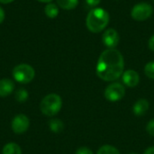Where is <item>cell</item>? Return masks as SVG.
Instances as JSON below:
<instances>
[{
    "label": "cell",
    "instance_id": "25",
    "mask_svg": "<svg viewBox=\"0 0 154 154\" xmlns=\"http://www.w3.org/2000/svg\"><path fill=\"white\" fill-rule=\"evenodd\" d=\"M13 1H14V0H0V3L1 4H10V3H12Z\"/></svg>",
    "mask_w": 154,
    "mask_h": 154
},
{
    "label": "cell",
    "instance_id": "6",
    "mask_svg": "<svg viewBox=\"0 0 154 154\" xmlns=\"http://www.w3.org/2000/svg\"><path fill=\"white\" fill-rule=\"evenodd\" d=\"M104 96L106 99L110 102H117L125 97V88L123 84L118 82H113L106 88Z\"/></svg>",
    "mask_w": 154,
    "mask_h": 154
},
{
    "label": "cell",
    "instance_id": "24",
    "mask_svg": "<svg viewBox=\"0 0 154 154\" xmlns=\"http://www.w3.org/2000/svg\"><path fill=\"white\" fill-rule=\"evenodd\" d=\"M143 154H154V146H151L149 148H147Z\"/></svg>",
    "mask_w": 154,
    "mask_h": 154
},
{
    "label": "cell",
    "instance_id": "18",
    "mask_svg": "<svg viewBox=\"0 0 154 154\" xmlns=\"http://www.w3.org/2000/svg\"><path fill=\"white\" fill-rule=\"evenodd\" d=\"M144 73H145V75L149 79L154 80V60L148 62L145 65V67H144Z\"/></svg>",
    "mask_w": 154,
    "mask_h": 154
},
{
    "label": "cell",
    "instance_id": "17",
    "mask_svg": "<svg viewBox=\"0 0 154 154\" xmlns=\"http://www.w3.org/2000/svg\"><path fill=\"white\" fill-rule=\"evenodd\" d=\"M15 99L18 102H24L28 98V92L24 88H20L15 92Z\"/></svg>",
    "mask_w": 154,
    "mask_h": 154
},
{
    "label": "cell",
    "instance_id": "13",
    "mask_svg": "<svg viewBox=\"0 0 154 154\" xmlns=\"http://www.w3.org/2000/svg\"><path fill=\"white\" fill-rule=\"evenodd\" d=\"M57 5L61 9L72 10L78 6L79 0H57Z\"/></svg>",
    "mask_w": 154,
    "mask_h": 154
},
{
    "label": "cell",
    "instance_id": "9",
    "mask_svg": "<svg viewBox=\"0 0 154 154\" xmlns=\"http://www.w3.org/2000/svg\"><path fill=\"white\" fill-rule=\"evenodd\" d=\"M123 82L129 88H134L140 83V75L134 69H127L122 75Z\"/></svg>",
    "mask_w": 154,
    "mask_h": 154
},
{
    "label": "cell",
    "instance_id": "14",
    "mask_svg": "<svg viewBox=\"0 0 154 154\" xmlns=\"http://www.w3.org/2000/svg\"><path fill=\"white\" fill-rule=\"evenodd\" d=\"M3 154H22V150L18 144L14 143H10L4 146Z\"/></svg>",
    "mask_w": 154,
    "mask_h": 154
},
{
    "label": "cell",
    "instance_id": "4",
    "mask_svg": "<svg viewBox=\"0 0 154 154\" xmlns=\"http://www.w3.org/2000/svg\"><path fill=\"white\" fill-rule=\"evenodd\" d=\"M35 76V71L33 68L28 64H19L15 66L13 69L14 79L22 84H26L31 82Z\"/></svg>",
    "mask_w": 154,
    "mask_h": 154
},
{
    "label": "cell",
    "instance_id": "3",
    "mask_svg": "<svg viewBox=\"0 0 154 154\" xmlns=\"http://www.w3.org/2000/svg\"><path fill=\"white\" fill-rule=\"evenodd\" d=\"M62 107V99L57 94H49L45 96L41 102V111L47 116H56Z\"/></svg>",
    "mask_w": 154,
    "mask_h": 154
},
{
    "label": "cell",
    "instance_id": "1",
    "mask_svg": "<svg viewBox=\"0 0 154 154\" xmlns=\"http://www.w3.org/2000/svg\"><path fill=\"white\" fill-rule=\"evenodd\" d=\"M124 69L125 60L122 53L116 49H107L98 58L96 73L100 79L113 82L123 75Z\"/></svg>",
    "mask_w": 154,
    "mask_h": 154
},
{
    "label": "cell",
    "instance_id": "23",
    "mask_svg": "<svg viewBox=\"0 0 154 154\" xmlns=\"http://www.w3.org/2000/svg\"><path fill=\"white\" fill-rule=\"evenodd\" d=\"M5 11L4 9L0 6V24L4 22L5 20Z\"/></svg>",
    "mask_w": 154,
    "mask_h": 154
},
{
    "label": "cell",
    "instance_id": "8",
    "mask_svg": "<svg viewBox=\"0 0 154 154\" xmlns=\"http://www.w3.org/2000/svg\"><path fill=\"white\" fill-rule=\"evenodd\" d=\"M30 125V120L25 115H18L12 121V130L17 134H21L25 133Z\"/></svg>",
    "mask_w": 154,
    "mask_h": 154
},
{
    "label": "cell",
    "instance_id": "26",
    "mask_svg": "<svg viewBox=\"0 0 154 154\" xmlns=\"http://www.w3.org/2000/svg\"><path fill=\"white\" fill-rule=\"evenodd\" d=\"M36 1H38V2H41V3H51V1H53V0H36Z\"/></svg>",
    "mask_w": 154,
    "mask_h": 154
},
{
    "label": "cell",
    "instance_id": "19",
    "mask_svg": "<svg viewBox=\"0 0 154 154\" xmlns=\"http://www.w3.org/2000/svg\"><path fill=\"white\" fill-rule=\"evenodd\" d=\"M146 131L151 136H154V118L152 119L151 121H149V123L147 124Z\"/></svg>",
    "mask_w": 154,
    "mask_h": 154
},
{
    "label": "cell",
    "instance_id": "12",
    "mask_svg": "<svg viewBox=\"0 0 154 154\" xmlns=\"http://www.w3.org/2000/svg\"><path fill=\"white\" fill-rule=\"evenodd\" d=\"M44 13L49 18H55L59 14V6L54 3H48L44 7Z\"/></svg>",
    "mask_w": 154,
    "mask_h": 154
},
{
    "label": "cell",
    "instance_id": "11",
    "mask_svg": "<svg viewBox=\"0 0 154 154\" xmlns=\"http://www.w3.org/2000/svg\"><path fill=\"white\" fill-rule=\"evenodd\" d=\"M14 88V84L13 80L9 79H3L0 80V97H5L10 95Z\"/></svg>",
    "mask_w": 154,
    "mask_h": 154
},
{
    "label": "cell",
    "instance_id": "15",
    "mask_svg": "<svg viewBox=\"0 0 154 154\" xmlns=\"http://www.w3.org/2000/svg\"><path fill=\"white\" fill-rule=\"evenodd\" d=\"M49 126H50V129L55 134L61 133L62 130L64 129V124L62 123V121H60V119H56V118L51 119L49 122Z\"/></svg>",
    "mask_w": 154,
    "mask_h": 154
},
{
    "label": "cell",
    "instance_id": "16",
    "mask_svg": "<svg viewBox=\"0 0 154 154\" xmlns=\"http://www.w3.org/2000/svg\"><path fill=\"white\" fill-rule=\"evenodd\" d=\"M97 154H120V152L115 146L106 144V145L101 146L98 149Z\"/></svg>",
    "mask_w": 154,
    "mask_h": 154
},
{
    "label": "cell",
    "instance_id": "27",
    "mask_svg": "<svg viewBox=\"0 0 154 154\" xmlns=\"http://www.w3.org/2000/svg\"><path fill=\"white\" fill-rule=\"evenodd\" d=\"M128 154H138V153H136V152H130V153H128Z\"/></svg>",
    "mask_w": 154,
    "mask_h": 154
},
{
    "label": "cell",
    "instance_id": "5",
    "mask_svg": "<svg viewBox=\"0 0 154 154\" xmlns=\"http://www.w3.org/2000/svg\"><path fill=\"white\" fill-rule=\"evenodd\" d=\"M152 13H153L152 5L149 3L142 2L136 4L133 7L131 11V16L134 20L137 22H143L150 18Z\"/></svg>",
    "mask_w": 154,
    "mask_h": 154
},
{
    "label": "cell",
    "instance_id": "20",
    "mask_svg": "<svg viewBox=\"0 0 154 154\" xmlns=\"http://www.w3.org/2000/svg\"><path fill=\"white\" fill-rule=\"evenodd\" d=\"M76 154H94L92 150L89 149L88 147H86V146H82V147H79L77 151H76Z\"/></svg>",
    "mask_w": 154,
    "mask_h": 154
},
{
    "label": "cell",
    "instance_id": "7",
    "mask_svg": "<svg viewBox=\"0 0 154 154\" xmlns=\"http://www.w3.org/2000/svg\"><path fill=\"white\" fill-rule=\"evenodd\" d=\"M102 41L103 43L107 47V49H116L120 41L119 33L114 28L106 29L103 33Z\"/></svg>",
    "mask_w": 154,
    "mask_h": 154
},
{
    "label": "cell",
    "instance_id": "10",
    "mask_svg": "<svg viewBox=\"0 0 154 154\" xmlns=\"http://www.w3.org/2000/svg\"><path fill=\"white\" fill-rule=\"evenodd\" d=\"M149 107H150L149 101L145 98H140L134 103L133 106V112L136 116H143L147 113Z\"/></svg>",
    "mask_w": 154,
    "mask_h": 154
},
{
    "label": "cell",
    "instance_id": "21",
    "mask_svg": "<svg viewBox=\"0 0 154 154\" xmlns=\"http://www.w3.org/2000/svg\"><path fill=\"white\" fill-rule=\"evenodd\" d=\"M101 0H86V3L88 6H91V7H95L97 5H98L100 4Z\"/></svg>",
    "mask_w": 154,
    "mask_h": 154
},
{
    "label": "cell",
    "instance_id": "22",
    "mask_svg": "<svg viewBox=\"0 0 154 154\" xmlns=\"http://www.w3.org/2000/svg\"><path fill=\"white\" fill-rule=\"evenodd\" d=\"M148 46L150 48L151 51H154V34L149 39V42H148Z\"/></svg>",
    "mask_w": 154,
    "mask_h": 154
},
{
    "label": "cell",
    "instance_id": "2",
    "mask_svg": "<svg viewBox=\"0 0 154 154\" xmlns=\"http://www.w3.org/2000/svg\"><path fill=\"white\" fill-rule=\"evenodd\" d=\"M110 15L103 8H93L89 11L86 18V25L88 31L94 33L104 31L109 23Z\"/></svg>",
    "mask_w": 154,
    "mask_h": 154
}]
</instances>
